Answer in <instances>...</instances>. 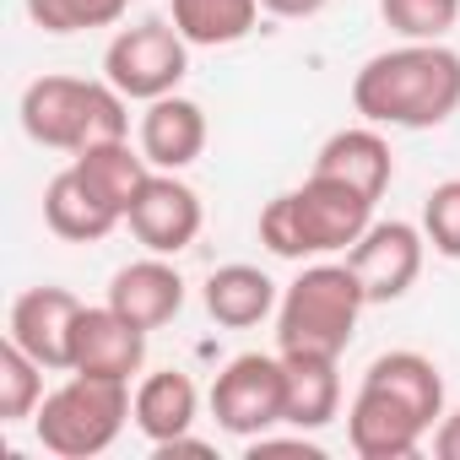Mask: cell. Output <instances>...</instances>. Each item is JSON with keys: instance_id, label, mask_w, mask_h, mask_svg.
<instances>
[{"instance_id": "obj_16", "label": "cell", "mask_w": 460, "mask_h": 460, "mask_svg": "<svg viewBox=\"0 0 460 460\" xmlns=\"http://www.w3.org/2000/svg\"><path fill=\"white\" fill-rule=\"evenodd\" d=\"M314 173H331V179L363 190L368 200H379V195L390 190V179H395V157H390V141H385L379 130L358 125V130H336V136L320 146Z\"/></svg>"}, {"instance_id": "obj_9", "label": "cell", "mask_w": 460, "mask_h": 460, "mask_svg": "<svg viewBox=\"0 0 460 460\" xmlns=\"http://www.w3.org/2000/svg\"><path fill=\"white\" fill-rule=\"evenodd\" d=\"M347 266L368 304H395L422 271V234L411 222H368V234L347 250Z\"/></svg>"}, {"instance_id": "obj_28", "label": "cell", "mask_w": 460, "mask_h": 460, "mask_svg": "<svg viewBox=\"0 0 460 460\" xmlns=\"http://www.w3.org/2000/svg\"><path fill=\"white\" fill-rule=\"evenodd\" d=\"M261 6L271 17H314V12H325V0H261Z\"/></svg>"}, {"instance_id": "obj_7", "label": "cell", "mask_w": 460, "mask_h": 460, "mask_svg": "<svg viewBox=\"0 0 460 460\" xmlns=\"http://www.w3.org/2000/svg\"><path fill=\"white\" fill-rule=\"evenodd\" d=\"M282 411H288V368H282V358L244 352L211 385V417L234 438H261L266 428L282 422Z\"/></svg>"}, {"instance_id": "obj_12", "label": "cell", "mask_w": 460, "mask_h": 460, "mask_svg": "<svg viewBox=\"0 0 460 460\" xmlns=\"http://www.w3.org/2000/svg\"><path fill=\"white\" fill-rule=\"evenodd\" d=\"M146 363V331L130 325L114 304L82 309L76 336H71V374H98V379H130Z\"/></svg>"}, {"instance_id": "obj_23", "label": "cell", "mask_w": 460, "mask_h": 460, "mask_svg": "<svg viewBox=\"0 0 460 460\" xmlns=\"http://www.w3.org/2000/svg\"><path fill=\"white\" fill-rule=\"evenodd\" d=\"M44 363L39 358H28L12 336H6V347H0V417L6 422H22V417H33L39 406H44Z\"/></svg>"}, {"instance_id": "obj_4", "label": "cell", "mask_w": 460, "mask_h": 460, "mask_svg": "<svg viewBox=\"0 0 460 460\" xmlns=\"http://www.w3.org/2000/svg\"><path fill=\"white\" fill-rule=\"evenodd\" d=\"M363 282L352 277V266H309L277 304V347L282 352H320V358H341L358 314H363Z\"/></svg>"}, {"instance_id": "obj_14", "label": "cell", "mask_w": 460, "mask_h": 460, "mask_svg": "<svg viewBox=\"0 0 460 460\" xmlns=\"http://www.w3.org/2000/svg\"><path fill=\"white\" fill-rule=\"evenodd\" d=\"M109 304H114L130 325L157 331V325H168V320L184 309V277H179L163 255L130 261V266L114 271V282H109Z\"/></svg>"}, {"instance_id": "obj_2", "label": "cell", "mask_w": 460, "mask_h": 460, "mask_svg": "<svg viewBox=\"0 0 460 460\" xmlns=\"http://www.w3.org/2000/svg\"><path fill=\"white\" fill-rule=\"evenodd\" d=\"M374 206L379 200H368L363 190H352L331 173H309L304 190H288L261 211V244L282 261L352 250L368 234Z\"/></svg>"}, {"instance_id": "obj_21", "label": "cell", "mask_w": 460, "mask_h": 460, "mask_svg": "<svg viewBox=\"0 0 460 460\" xmlns=\"http://www.w3.org/2000/svg\"><path fill=\"white\" fill-rule=\"evenodd\" d=\"M76 168L87 173V184L103 195V200H114L119 211H130V200L141 195V184L152 179V163H146V152H130V141L119 136V141H98V146H87V152H76Z\"/></svg>"}, {"instance_id": "obj_25", "label": "cell", "mask_w": 460, "mask_h": 460, "mask_svg": "<svg viewBox=\"0 0 460 460\" xmlns=\"http://www.w3.org/2000/svg\"><path fill=\"white\" fill-rule=\"evenodd\" d=\"M125 6L130 0H28V17L44 33H93V28H114Z\"/></svg>"}, {"instance_id": "obj_1", "label": "cell", "mask_w": 460, "mask_h": 460, "mask_svg": "<svg viewBox=\"0 0 460 460\" xmlns=\"http://www.w3.org/2000/svg\"><path fill=\"white\" fill-rule=\"evenodd\" d=\"M352 109L368 125L433 130L460 109V55L444 44H401L352 76Z\"/></svg>"}, {"instance_id": "obj_17", "label": "cell", "mask_w": 460, "mask_h": 460, "mask_svg": "<svg viewBox=\"0 0 460 460\" xmlns=\"http://www.w3.org/2000/svg\"><path fill=\"white\" fill-rule=\"evenodd\" d=\"M282 368H288V411H282V422H293L298 433H314V428L336 422V411H341V374H336V358H320V352H282Z\"/></svg>"}, {"instance_id": "obj_20", "label": "cell", "mask_w": 460, "mask_h": 460, "mask_svg": "<svg viewBox=\"0 0 460 460\" xmlns=\"http://www.w3.org/2000/svg\"><path fill=\"white\" fill-rule=\"evenodd\" d=\"M266 6L261 0H173V28L195 44V49H222L255 33V17Z\"/></svg>"}, {"instance_id": "obj_22", "label": "cell", "mask_w": 460, "mask_h": 460, "mask_svg": "<svg viewBox=\"0 0 460 460\" xmlns=\"http://www.w3.org/2000/svg\"><path fill=\"white\" fill-rule=\"evenodd\" d=\"M363 379L395 390L406 406H417L428 417V428H438V417H444V379H438L433 358H422V352H385V358L368 363Z\"/></svg>"}, {"instance_id": "obj_3", "label": "cell", "mask_w": 460, "mask_h": 460, "mask_svg": "<svg viewBox=\"0 0 460 460\" xmlns=\"http://www.w3.org/2000/svg\"><path fill=\"white\" fill-rule=\"evenodd\" d=\"M125 93L114 82H82V76H39L22 93V130L39 146L55 152H87L98 141H119L130 130Z\"/></svg>"}, {"instance_id": "obj_6", "label": "cell", "mask_w": 460, "mask_h": 460, "mask_svg": "<svg viewBox=\"0 0 460 460\" xmlns=\"http://www.w3.org/2000/svg\"><path fill=\"white\" fill-rule=\"evenodd\" d=\"M184 71H190V39L173 22H163V17L119 28L114 44L103 49V82H114L136 103L168 98L184 82Z\"/></svg>"}, {"instance_id": "obj_18", "label": "cell", "mask_w": 460, "mask_h": 460, "mask_svg": "<svg viewBox=\"0 0 460 460\" xmlns=\"http://www.w3.org/2000/svg\"><path fill=\"white\" fill-rule=\"evenodd\" d=\"M195 411H200V395H195L190 374L163 368V374H146V379L136 385L130 422H136V428L152 438V449H157V444L184 438V433H190V422H195Z\"/></svg>"}, {"instance_id": "obj_19", "label": "cell", "mask_w": 460, "mask_h": 460, "mask_svg": "<svg viewBox=\"0 0 460 460\" xmlns=\"http://www.w3.org/2000/svg\"><path fill=\"white\" fill-rule=\"evenodd\" d=\"M277 282L261 266H222L206 277V314L227 331H250L277 309Z\"/></svg>"}, {"instance_id": "obj_26", "label": "cell", "mask_w": 460, "mask_h": 460, "mask_svg": "<svg viewBox=\"0 0 460 460\" xmlns=\"http://www.w3.org/2000/svg\"><path fill=\"white\" fill-rule=\"evenodd\" d=\"M422 239L444 261H460V179L433 184V195L422 200Z\"/></svg>"}, {"instance_id": "obj_8", "label": "cell", "mask_w": 460, "mask_h": 460, "mask_svg": "<svg viewBox=\"0 0 460 460\" xmlns=\"http://www.w3.org/2000/svg\"><path fill=\"white\" fill-rule=\"evenodd\" d=\"M428 433H433L428 417L417 406H406L395 390H385L374 379L358 385L352 411H347V438H352V449L363 460H406V455L422 449Z\"/></svg>"}, {"instance_id": "obj_24", "label": "cell", "mask_w": 460, "mask_h": 460, "mask_svg": "<svg viewBox=\"0 0 460 460\" xmlns=\"http://www.w3.org/2000/svg\"><path fill=\"white\" fill-rule=\"evenodd\" d=\"M379 17L406 44H438L460 22V0H379Z\"/></svg>"}, {"instance_id": "obj_15", "label": "cell", "mask_w": 460, "mask_h": 460, "mask_svg": "<svg viewBox=\"0 0 460 460\" xmlns=\"http://www.w3.org/2000/svg\"><path fill=\"white\" fill-rule=\"evenodd\" d=\"M141 152H146V163L163 168V173L190 168V163L206 152V114H200V103H190V98H179V93L152 98L146 114H141Z\"/></svg>"}, {"instance_id": "obj_10", "label": "cell", "mask_w": 460, "mask_h": 460, "mask_svg": "<svg viewBox=\"0 0 460 460\" xmlns=\"http://www.w3.org/2000/svg\"><path fill=\"white\" fill-rule=\"evenodd\" d=\"M125 222H130V234H136L152 255H179V250H190L195 234H200V195H195L179 173H163V168H157V173L141 184V195L130 200Z\"/></svg>"}, {"instance_id": "obj_13", "label": "cell", "mask_w": 460, "mask_h": 460, "mask_svg": "<svg viewBox=\"0 0 460 460\" xmlns=\"http://www.w3.org/2000/svg\"><path fill=\"white\" fill-rule=\"evenodd\" d=\"M44 222H49V234L66 239V244H98V239H109L114 227L125 222V211H119L114 200H103V195L87 184V173L71 163V168L55 173L49 190H44Z\"/></svg>"}, {"instance_id": "obj_11", "label": "cell", "mask_w": 460, "mask_h": 460, "mask_svg": "<svg viewBox=\"0 0 460 460\" xmlns=\"http://www.w3.org/2000/svg\"><path fill=\"white\" fill-rule=\"evenodd\" d=\"M82 298L66 293V288H28L17 304H12V341L39 358L49 374L55 368H71V336H76V320H82Z\"/></svg>"}, {"instance_id": "obj_5", "label": "cell", "mask_w": 460, "mask_h": 460, "mask_svg": "<svg viewBox=\"0 0 460 460\" xmlns=\"http://www.w3.org/2000/svg\"><path fill=\"white\" fill-rule=\"evenodd\" d=\"M130 406H136L130 379L76 374L44 395V406L33 411V433L60 460H93L119 438V428L130 422Z\"/></svg>"}, {"instance_id": "obj_27", "label": "cell", "mask_w": 460, "mask_h": 460, "mask_svg": "<svg viewBox=\"0 0 460 460\" xmlns=\"http://www.w3.org/2000/svg\"><path fill=\"white\" fill-rule=\"evenodd\" d=\"M433 455H438V460H460V411L438 417V428H433Z\"/></svg>"}]
</instances>
